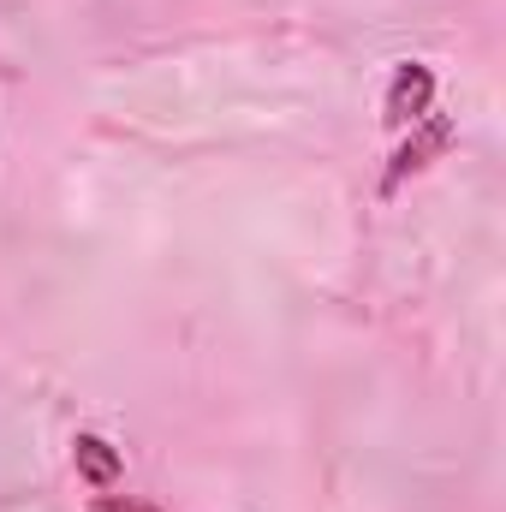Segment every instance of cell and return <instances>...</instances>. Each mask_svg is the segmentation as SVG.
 <instances>
[{
  "label": "cell",
  "mask_w": 506,
  "mask_h": 512,
  "mask_svg": "<svg viewBox=\"0 0 506 512\" xmlns=\"http://www.w3.org/2000/svg\"><path fill=\"white\" fill-rule=\"evenodd\" d=\"M435 120V72L423 60H405L393 66V84H387V126H429Z\"/></svg>",
  "instance_id": "cell-1"
},
{
  "label": "cell",
  "mask_w": 506,
  "mask_h": 512,
  "mask_svg": "<svg viewBox=\"0 0 506 512\" xmlns=\"http://www.w3.org/2000/svg\"><path fill=\"white\" fill-rule=\"evenodd\" d=\"M78 471H84V483H90L102 501L126 489V465H120V453H114L102 435H78Z\"/></svg>",
  "instance_id": "cell-2"
}]
</instances>
